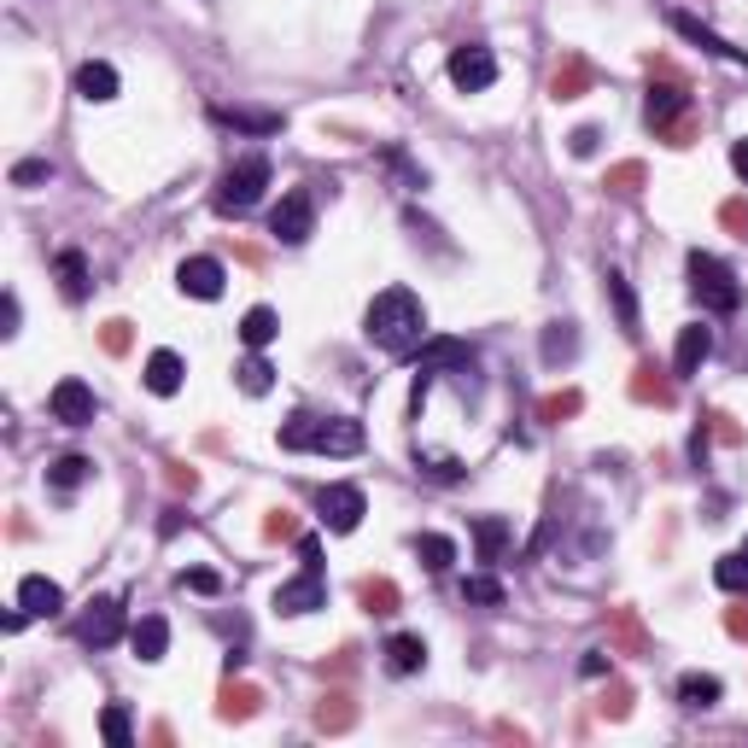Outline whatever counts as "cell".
Masks as SVG:
<instances>
[{"label": "cell", "mask_w": 748, "mask_h": 748, "mask_svg": "<svg viewBox=\"0 0 748 748\" xmlns=\"http://www.w3.org/2000/svg\"><path fill=\"white\" fill-rule=\"evenodd\" d=\"M673 30L690 41V48H702V53H714V59H725V65H748V53L742 48H731L725 35H714L702 18H690V12H673Z\"/></svg>", "instance_id": "5bb4252c"}, {"label": "cell", "mask_w": 748, "mask_h": 748, "mask_svg": "<svg viewBox=\"0 0 748 748\" xmlns=\"http://www.w3.org/2000/svg\"><path fill=\"white\" fill-rule=\"evenodd\" d=\"M316 509H322V527L328 532H357V521H363V491L357 486H322L316 491Z\"/></svg>", "instance_id": "8fae6325"}, {"label": "cell", "mask_w": 748, "mask_h": 748, "mask_svg": "<svg viewBox=\"0 0 748 748\" xmlns=\"http://www.w3.org/2000/svg\"><path fill=\"white\" fill-rule=\"evenodd\" d=\"M690 293L702 299V310H714V316H731L742 304V281L731 276V263L714 258V252H690Z\"/></svg>", "instance_id": "8992f818"}, {"label": "cell", "mask_w": 748, "mask_h": 748, "mask_svg": "<svg viewBox=\"0 0 748 748\" xmlns=\"http://www.w3.org/2000/svg\"><path fill=\"white\" fill-rule=\"evenodd\" d=\"M714 357V328H702V322H690V328H678V351H673V374H696L702 363Z\"/></svg>", "instance_id": "e0dca14e"}, {"label": "cell", "mask_w": 748, "mask_h": 748, "mask_svg": "<svg viewBox=\"0 0 748 748\" xmlns=\"http://www.w3.org/2000/svg\"><path fill=\"white\" fill-rule=\"evenodd\" d=\"M731 170L748 181V141H737V147H731Z\"/></svg>", "instance_id": "9f6ffc18"}, {"label": "cell", "mask_w": 748, "mask_h": 748, "mask_svg": "<svg viewBox=\"0 0 748 748\" xmlns=\"http://www.w3.org/2000/svg\"><path fill=\"white\" fill-rule=\"evenodd\" d=\"M357 602H363L368 614H398L404 591L392 585V579H363V585H357Z\"/></svg>", "instance_id": "1f68e13d"}, {"label": "cell", "mask_w": 748, "mask_h": 748, "mask_svg": "<svg viewBox=\"0 0 748 748\" xmlns=\"http://www.w3.org/2000/svg\"><path fill=\"white\" fill-rule=\"evenodd\" d=\"M725 632H731V637H748V602H742V609H731V614H725Z\"/></svg>", "instance_id": "11a10c76"}, {"label": "cell", "mask_w": 748, "mask_h": 748, "mask_svg": "<svg viewBox=\"0 0 748 748\" xmlns=\"http://www.w3.org/2000/svg\"><path fill=\"white\" fill-rule=\"evenodd\" d=\"M585 409V398L579 392H555V398H544V422H568V415Z\"/></svg>", "instance_id": "7bdbcfd3"}, {"label": "cell", "mask_w": 748, "mask_h": 748, "mask_svg": "<svg viewBox=\"0 0 748 748\" xmlns=\"http://www.w3.org/2000/svg\"><path fill=\"white\" fill-rule=\"evenodd\" d=\"M714 585L731 591V596H748V555H742V550H731V555L714 561Z\"/></svg>", "instance_id": "d6a6232c"}, {"label": "cell", "mask_w": 748, "mask_h": 748, "mask_svg": "<svg viewBox=\"0 0 748 748\" xmlns=\"http://www.w3.org/2000/svg\"><path fill=\"white\" fill-rule=\"evenodd\" d=\"M100 731H106V742H112V748H129V742H135V725H129V708H117V702H112V708H106V714H100Z\"/></svg>", "instance_id": "f35d334b"}, {"label": "cell", "mask_w": 748, "mask_h": 748, "mask_svg": "<svg viewBox=\"0 0 748 748\" xmlns=\"http://www.w3.org/2000/svg\"><path fill=\"white\" fill-rule=\"evenodd\" d=\"M211 117L222 123V129H240V135H281V112H263V106H211Z\"/></svg>", "instance_id": "9a60e30c"}, {"label": "cell", "mask_w": 748, "mask_h": 748, "mask_svg": "<svg viewBox=\"0 0 748 748\" xmlns=\"http://www.w3.org/2000/svg\"><path fill=\"white\" fill-rule=\"evenodd\" d=\"M181 591H199V596H217L222 591V579L211 568H194V573H181Z\"/></svg>", "instance_id": "f6af8a7d"}, {"label": "cell", "mask_w": 748, "mask_h": 748, "mask_svg": "<svg viewBox=\"0 0 748 748\" xmlns=\"http://www.w3.org/2000/svg\"><path fill=\"white\" fill-rule=\"evenodd\" d=\"M719 222L737 228V235H748V205H742V199H725V205H719Z\"/></svg>", "instance_id": "c3c4849f"}, {"label": "cell", "mask_w": 748, "mask_h": 748, "mask_svg": "<svg viewBox=\"0 0 748 748\" xmlns=\"http://www.w3.org/2000/svg\"><path fill=\"white\" fill-rule=\"evenodd\" d=\"M450 368H474V345L468 340H450V334H433L427 345H422V357H415V392H409V415H422L427 409V392H433V381L439 374H450Z\"/></svg>", "instance_id": "5b68a950"}, {"label": "cell", "mask_w": 748, "mask_h": 748, "mask_svg": "<svg viewBox=\"0 0 748 748\" xmlns=\"http://www.w3.org/2000/svg\"><path fill=\"white\" fill-rule=\"evenodd\" d=\"M450 82L463 94H486L491 82H497V59L491 48H480V41H463V48L450 53Z\"/></svg>", "instance_id": "9c48e42d"}, {"label": "cell", "mask_w": 748, "mask_h": 748, "mask_svg": "<svg viewBox=\"0 0 748 748\" xmlns=\"http://www.w3.org/2000/svg\"><path fill=\"white\" fill-rule=\"evenodd\" d=\"M614 643H620L626 655H643V650H650V632H643V620H637L632 609H614Z\"/></svg>", "instance_id": "8d00e7d4"}, {"label": "cell", "mask_w": 748, "mask_h": 748, "mask_svg": "<svg viewBox=\"0 0 748 748\" xmlns=\"http://www.w3.org/2000/svg\"><path fill=\"white\" fill-rule=\"evenodd\" d=\"M719 696H725V684H719L714 673H684V678H678V702H684V708H696V714L714 708Z\"/></svg>", "instance_id": "f1b7e54d"}, {"label": "cell", "mask_w": 748, "mask_h": 748, "mask_svg": "<svg viewBox=\"0 0 748 748\" xmlns=\"http://www.w3.org/2000/svg\"><path fill=\"white\" fill-rule=\"evenodd\" d=\"M538 357H544V368H568L579 357V328L573 322H550L544 340H538Z\"/></svg>", "instance_id": "44dd1931"}, {"label": "cell", "mask_w": 748, "mask_h": 748, "mask_svg": "<svg viewBox=\"0 0 748 748\" xmlns=\"http://www.w3.org/2000/svg\"><path fill=\"white\" fill-rule=\"evenodd\" d=\"M48 409H53V422H65V427H89L94 422V386L89 381H59Z\"/></svg>", "instance_id": "4fadbf2b"}, {"label": "cell", "mask_w": 748, "mask_h": 748, "mask_svg": "<svg viewBox=\"0 0 748 748\" xmlns=\"http://www.w3.org/2000/svg\"><path fill=\"white\" fill-rule=\"evenodd\" d=\"M596 708H602V719H626L632 714V684H609V696H602Z\"/></svg>", "instance_id": "60d3db41"}, {"label": "cell", "mask_w": 748, "mask_h": 748, "mask_svg": "<svg viewBox=\"0 0 748 748\" xmlns=\"http://www.w3.org/2000/svg\"><path fill=\"white\" fill-rule=\"evenodd\" d=\"M89 474H94L89 456H59V463L48 468V486H53V491H76L82 480H89Z\"/></svg>", "instance_id": "e575fe53"}, {"label": "cell", "mask_w": 748, "mask_h": 748, "mask_svg": "<svg viewBox=\"0 0 748 748\" xmlns=\"http://www.w3.org/2000/svg\"><path fill=\"white\" fill-rule=\"evenodd\" d=\"M53 269H59V293H65L71 304L89 299V258H82L76 246H65V252L53 258Z\"/></svg>", "instance_id": "d4e9b609"}, {"label": "cell", "mask_w": 748, "mask_h": 748, "mask_svg": "<svg viewBox=\"0 0 748 748\" xmlns=\"http://www.w3.org/2000/svg\"><path fill=\"white\" fill-rule=\"evenodd\" d=\"M591 82H596V71L585 53H561V65L550 71V100H579V94H591Z\"/></svg>", "instance_id": "2e32d148"}, {"label": "cell", "mask_w": 748, "mask_h": 748, "mask_svg": "<svg viewBox=\"0 0 748 748\" xmlns=\"http://www.w3.org/2000/svg\"><path fill=\"white\" fill-rule=\"evenodd\" d=\"M463 596H468V602H486V609H497V602H503V585H497L491 573H468V579H463Z\"/></svg>", "instance_id": "ab89813d"}, {"label": "cell", "mask_w": 748, "mask_h": 748, "mask_svg": "<svg viewBox=\"0 0 748 748\" xmlns=\"http://www.w3.org/2000/svg\"><path fill=\"white\" fill-rule=\"evenodd\" d=\"M176 287H181L187 299L211 304V299H222V287H228V269H222L217 258H181V269H176Z\"/></svg>", "instance_id": "7c38bea8"}, {"label": "cell", "mask_w": 748, "mask_h": 748, "mask_svg": "<svg viewBox=\"0 0 748 748\" xmlns=\"http://www.w3.org/2000/svg\"><path fill=\"white\" fill-rule=\"evenodd\" d=\"M263 187H269V158H263V153H246V158H235V164L222 170L211 205H217L222 217H246V211L263 199Z\"/></svg>", "instance_id": "277c9868"}, {"label": "cell", "mask_w": 748, "mask_h": 748, "mask_svg": "<svg viewBox=\"0 0 748 748\" xmlns=\"http://www.w3.org/2000/svg\"><path fill=\"white\" fill-rule=\"evenodd\" d=\"M18 609H24V614H59V609H65V591H59L48 573H30L24 585H18Z\"/></svg>", "instance_id": "7402d4cb"}, {"label": "cell", "mask_w": 748, "mask_h": 748, "mask_svg": "<svg viewBox=\"0 0 748 748\" xmlns=\"http://www.w3.org/2000/svg\"><path fill=\"white\" fill-rule=\"evenodd\" d=\"M170 486H176V491H187V497H194V491H199V474L176 463V468H170Z\"/></svg>", "instance_id": "816d5d0a"}, {"label": "cell", "mask_w": 748, "mask_h": 748, "mask_svg": "<svg viewBox=\"0 0 748 748\" xmlns=\"http://www.w3.org/2000/svg\"><path fill=\"white\" fill-rule=\"evenodd\" d=\"M269 235L281 246H304L316 235V194L310 187H293V194H281V205L269 211Z\"/></svg>", "instance_id": "ba28073f"}, {"label": "cell", "mask_w": 748, "mask_h": 748, "mask_svg": "<svg viewBox=\"0 0 748 748\" xmlns=\"http://www.w3.org/2000/svg\"><path fill=\"white\" fill-rule=\"evenodd\" d=\"M509 538H515V527L503 521V515H474V544H480V561H486V568H497V561H503Z\"/></svg>", "instance_id": "d6986e66"}, {"label": "cell", "mask_w": 748, "mask_h": 748, "mask_svg": "<svg viewBox=\"0 0 748 748\" xmlns=\"http://www.w3.org/2000/svg\"><path fill=\"white\" fill-rule=\"evenodd\" d=\"M129 650H135V661H164V650H170V620L164 614H141L135 620V632H129Z\"/></svg>", "instance_id": "ac0fdd59"}, {"label": "cell", "mask_w": 748, "mask_h": 748, "mask_svg": "<svg viewBox=\"0 0 748 748\" xmlns=\"http://www.w3.org/2000/svg\"><path fill=\"white\" fill-rule=\"evenodd\" d=\"M714 433H719L725 445H742V427L731 422V415H714Z\"/></svg>", "instance_id": "f5cc1de1"}, {"label": "cell", "mask_w": 748, "mask_h": 748, "mask_svg": "<svg viewBox=\"0 0 748 748\" xmlns=\"http://www.w3.org/2000/svg\"><path fill=\"white\" fill-rule=\"evenodd\" d=\"M235 381H240V392H246V398H263V392L276 386V368H269V363L258 357V351H252V357H246V363L235 368Z\"/></svg>", "instance_id": "d590c367"}, {"label": "cell", "mask_w": 748, "mask_h": 748, "mask_svg": "<svg viewBox=\"0 0 748 748\" xmlns=\"http://www.w3.org/2000/svg\"><path fill=\"white\" fill-rule=\"evenodd\" d=\"M263 538H299V521H293V509H269V521H263Z\"/></svg>", "instance_id": "bcb514c9"}, {"label": "cell", "mask_w": 748, "mask_h": 748, "mask_svg": "<svg viewBox=\"0 0 748 748\" xmlns=\"http://www.w3.org/2000/svg\"><path fill=\"white\" fill-rule=\"evenodd\" d=\"M363 334H368V345H381L386 357H409V351L427 345V310L409 287H386V293H374L368 310H363Z\"/></svg>", "instance_id": "6da1fadb"}, {"label": "cell", "mask_w": 748, "mask_h": 748, "mask_svg": "<svg viewBox=\"0 0 748 748\" xmlns=\"http://www.w3.org/2000/svg\"><path fill=\"white\" fill-rule=\"evenodd\" d=\"M18 316H24V304H18V293H7V299H0V334H18Z\"/></svg>", "instance_id": "f907efd6"}, {"label": "cell", "mask_w": 748, "mask_h": 748, "mask_svg": "<svg viewBox=\"0 0 748 748\" xmlns=\"http://www.w3.org/2000/svg\"><path fill=\"white\" fill-rule=\"evenodd\" d=\"M632 398H637V404H655V409H673V381H661V368L643 363V368L632 374Z\"/></svg>", "instance_id": "f546056e"}, {"label": "cell", "mask_w": 748, "mask_h": 748, "mask_svg": "<svg viewBox=\"0 0 748 748\" xmlns=\"http://www.w3.org/2000/svg\"><path fill=\"white\" fill-rule=\"evenodd\" d=\"M276 334H281V316H276V310H269V304H252V310H246V316H240V340L252 345V351H263V345L276 340Z\"/></svg>", "instance_id": "4dcf8cb0"}, {"label": "cell", "mask_w": 748, "mask_h": 748, "mask_svg": "<svg viewBox=\"0 0 748 748\" xmlns=\"http://www.w3.org/2000/svg\"><path fill=\"white\" fill-rule=\"evenodd\" d=\"M299 579H287L276 591V614H316L328 609V585H322V544L316 538H299Z\"/></svg>", "instance_id": "52a82bcc"}, {"label": "cell", "mask_w": 748, "mask_h": 748, "mask_svg": "<svg viewBox=\"0 0 748 748\" xmlns=\"http://www.w3.org/2000/svg\"><path fill=\"white\" fill-rule=\"evenodd\" d=\"M742 555H748V544H742Z\"/></svg>", "instance_id": "6f0895ef"}, {"label": "cell", "mask_w": 748, "mask_h": 748, "mask_svg": "<svg viewBox=\"0 0 748 748\" xmlns=\"http://www.w3.org/2000/svg\"><path fill=\"white\" fill-rule=\"evenodd\" d=\"M181 374H187V363L176 357V351H153V357H147V392H158V398H176V392H181Z\"/></svg>", "instance_id": "4316f807"}, {"label": "cell", "mask_w": 748, "mask_h": 748, "mask_svg": "<svg viewBox=\"0 0 748 748\" xmlns=\"http://www.w3.org/2000/svg\"><path fill=\"white\" fill-rule=\"evenodd\" d=\"M76 637L89 643V650H112V643L123 637V602L117 596H94L89 614L76 620Z\"/></svg>", "instance_id": "30bf717a"}, {"label": "cell", "mask_w": 748, "mask_h": 748, "mask_svg": "<svg viewBox=\"0 0 748 748\" xmlns=\"http://www.w3.org/2000/svg\"><path fill=\"white\" fill-rule=\"evenodd\" d=\"M579 673H585V678H602V673H609V655H602V650H591L585 661H579Z\"/></svg>", "instance_id": "db71d44e"}, {"label": "cell", "mask_w": 748, "mask_h": 748, "mask_svg": "<svg viewBox=\"0 0 748 748\" xmlns=\"http://www.w3.org/2000/svg\"><path fill=\"white\" fill-rule=\"evenodd\" d=\"M76 94L94 100V106H106V100H117V71L106 65V59H89V65H76Z\"/></svg>", "instance_id": "603a6c76"}, {"label": "cell", "mask_w": 748, "mask_h": 748, "mask_svg": "<svg viewBox=\"0 0 748 748\" xmlns=\"http://www.w3.org/2000/svg\"><path fill=\"white\" fill-rule=\"evenodd\" d=\"M415 555H422V568H427V573H450L456 544H450L445 532H427V538H415Z\"/></svg>", "instance_id": "836d02e7"}, {"label": "cell", "mask_w": 748, "mask_h": 748, "mask_svg": "<svg viewBox=\"0 0 748 748\" xmlns=\"http://www.w3.org/2000/svg\"><path fill=\"white\" fill-rule=\"evenodd\" d=\"M281 450H299V456H357L363 450V422L351 415H293L281 422Z\"/></svg>", "instance_id": "7a4b0ae2"}, {"label": "cell", "mask_w": 748, "mask_h": 748, "mask_svg": "<svg viewBox=\"0 0 748 748\" xmlns=\"http://www.w3.org/2000/svg\"><path fill=\"white\" fill-rule=\"evenodd\" d=\"M596 141H602V135L585 123V129H573V135H568V153H573V158H591V153H596Z\"/></svg>", "instance_id": "681fc988"}, {"label": "cell", "mask_w": 748, "mask_h": 748, "mask_svg": "<svg viewBox=\"0 0 748 748\" xmlns=\"http://www.w3.org/2000/svg\"><path fill=\"white\" fill-rule=\"evenodd\" d=\"M258 708H263V690H258V684H235V678H228V684H222L217 719H228V725H240V719H252Z\"/></svg>", "instance_id": "cb8c5ba5"}, {"label": "cell", "mask_w": 748, "mask_h": 748, "mask_svg": "<svg viewBox=\"0 0 748 748\" xmlns=\"http://www.w3.org/2000/svg\"><path fill=\"white\" fill-rule=\"evenodd\" d=\"M422 468L433 474V480H463L468 463H456V456H422Z\"/></svg>", "instance_id": "ee69618b"}, {"label": "cell", "mask_w": 748, "mask_h": 748, "mask_svg": "<svg viewBox=\"0 0 748 748\" xmlns=\"http://www.w3.org/2000/svg\"><path fill=\"white\" fill-rule=\"evenodd\" d=\"M351 725H357V702H351V690H322V702H316V731L340 737V731H351Z\"/></svg>", "instance_id": "ffe728a7"}, {"label": "cell", "mask_w": 748, "mask_h": 748, "mask_svg": "<svg viewBox=\"0 0 748 748\" xmlns=\"http://www.w3.org/2000/svg\"><path fill=\"white\" fill-rule=\"evenodd\" d=\"M53 176V164L48 158H24V164H12V187H41Z\"/></svg>", "instance_id": "b9f144b4"}, {"label": "cell", "mask_w": 748, "mask_h": 748, "mask_svg": "<svg viewBox=\"0 0 748 748\" xmlns=\"http://www.w3.org/2000/svg\"><path fill=\"white\" fill-rule=\"evenodd\" d=\"M643 117H650V129L667 141V147H690L696 141V106H690L684 76H655L650 100H643Z\"/></svg>", "instance_id": "3957f363"}, {"label": "cell", "mask_w": 748, "mask_h": 748, "mask_svg": "<svg viewBox=\"0 0 748 748\" xmlns=\"http://www.w3.org/2000/svg\"><path fill=\"white\" fill-rule=\"evenodd\" d=\"M643 181H650V170H643L637 158H626V164H614V170H609V181H602V187H609V194H620V199H632Z\"/></svg>", "instance_id": "74e56055"}, {"label": "cell", "mask_w": 748, "mask_h": 748, "mask_svg": "<svg viewBox=\"0 0 748 748\" xmlns=\"http://www.w3.org/2000/svg\"><path fill=\"white\" fill-rule=\"evenodd\" d=\"M100 345H106L112 357H123V351H129V322H106L100 328Z\"/></svg>", "instance_id": "7dc6e473"}, {"label": "cell", "mask_w": 748, "mask_h": 748, "mask_svg": "<svg viewBox=\"0 0 748 748\" xmlns=\"http://www.w3.org/2000/svg\"><path fill=\"white\" fill-rule=\"evenodd\" d=\"M602 287H609V304H614V322H620V334H643L637 328V299H632V287H626V276H620V269H609V276H602Z\"/></svg>", "instance_id": "83f0119b"}, {"label": "cell", "mask_w": 748, "mask_h": 748, "mask_svg": "<svg viewBox=\"0 0 748 748\" xmlns=\"http://www.w3.org/2000/svg\"><path fill=\"white\" fill-rule=\"evenodd\" d=\"M386 667L409 678V673H422L427 667V643L415 637V632H398V637H386Z\"/></svg>", "instance_id": "484cf974"}]
</instances>
